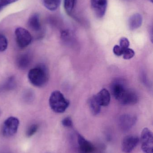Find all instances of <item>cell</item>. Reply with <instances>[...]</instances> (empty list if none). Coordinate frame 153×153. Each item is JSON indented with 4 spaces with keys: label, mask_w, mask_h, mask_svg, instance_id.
I'll return each instance as SVG.
<instances>
[{
    "label": "cell",
    "mask_w": 153,
    "mask_h": 153,
    "mask_svg": "<svg viewBox=\"0 0 153 153\" xmlns=\"http://www.w3.org/2000/svg\"><path fill=\"white\" fill-rule=\"evenodd\" d=\"M151 1H152V0H151Z\"/></svg>",
    "instance_id": "obj_28"
},
{
    "label": "cell",
    "mask_w": 153,
    "mask_h": 153,
    "mask_svg": "<svg viewBox=\"0 0 153 153\" xmlns=\"http://www.w3.org/2000/svg\"><path fill=\"white\" fill-rule=\"evenodd\" d=\"M16 81L14 76H10L0 87V91L12 90L16 86Z\"/></svg>",
    "instance_id": "obj_17"
},
{
    "label": "cell",
    "mask_w": 153,
    "mask_h": 153,
    "mask_svg": "<svg viewBox=\"0 0 153 153\" xmlns=\"http://www.w3.org/2000/svg\"><path fill=\"white\" fill-rule=\"evenodd\" d=\"M141 148L144 153H153V137L152 132L147 128L143 129L141 133Z\"/></svg>",
    "instance_id": "obj_3"
},
{
    "label": "cell",
    "mask_w": 153,
    "mask_h": 153,
    "mask_svg": "<svg viewBox=\"0 0 153 153\" xmlns=\"http://www.w3.org/2000/svg\"><path fill=\"white\" fill-rule=\"evenodd\" d=\"M127 89L125 83L121 79H117L113 82L111 85V92L113 96L117 100H119Z\"/></svg>",
    "instance_id": "obj_10"
},
{
    "label": "cell",
    "mask_w": 153,
    "mask_h": 153,
    "mask_svg": "<svg viewBox=\"0 0 153 153\" xmlns=\"http://www.w3.org/2000/svg\"><path fill=\"white\" fill-rule=\"evenodd\" d=\"M137 118L134 115L125 114L119 117V126L121 130L127 131L131 129L136 123Z\"/></svg>",
    "instance_id": "obj_6"
},
{
    "label": "cell",
    "mask_w": 153,
    "mask_h": 153,
    "mask_svg": "<svg viewBox=\"0 0 153 153\" xmlns=\"http://www.w3.org/2000/svg\"><path fill=\"white\" fill-rule=\"evenodd\" d=\"M28 25L31 30L35 32H39L41 29V25L39 14L34 13L29 18Z\"/></svg>",
    "instance_id": "obj_12"
},
{
    "label": "cell",
    "mask_w": 153,
    "mask_h": 153,
    "mask_svg": "<svg viewBox=\"0 0 153 153\" xmlns=\"http://www.w3.org/2000/svg\"><path fill=\"white\" fill-rule=\"evenodd\" d=\"M0 114H1V112H0Z\"/></svg>",
    "instance_id": "obj_29"
},
{
    "label": "cell",
    "mask_w": 153,
    "mask_h": 153,
    "mask_svg": "<svg viewBox=\"0 0 153 153\" xmlns=\"http://www.w3.org/2000/svg\"><path fill=\"white\" fill-rule=\"evenodd\" d=\"M89 106L93 115H98L100 112L101 106L98 102L96 95H93L90 98L89 100Z\"/></svg>",
    "instance_id": "obj_16"
},
{
    "label": "cell",
    "mask_w": 153,
    "mask_h": 153,
    "mask_svg": "<svg viewBox=\"0 0 153 153\" xmlns=\"http://www.w3.org/2000/svg\"><path fill=\"white\" fill-rule=\"evenodd\" d=\"M118 101L123 105H134L138 102V95L134 91L127 88Z\"/></svg>",
    "instance_id": "obj_9"
},
{
    "label": "cell",
    "mask_w": 153,
    "mask_h": 153,
    "mask_svg": "<svg viewBox=\"0 0 153 153\" xmlns=\"http://www.w3.org/2000/svg\"><path fill=\"white\" fill-rule=\"evenodd\" d=\"M62 124L63 126L66 127H71L73 126L72 119L69 117H66L63 119L62 120Z\"/></svg>",
    "instance_id": "obj_24"
},
{
    "label": "cell",
    "mask_w": 153,
    "mask_h": 153,
    "mask_svg": "<svg viewBox=\"0 0 153 153\" xmlns=\"http://www.w3.org/2000/svg\"><path fill=\"white\" fill-rule=\"evenodd\" d=\"M16 42L19 47L25 48L29 45L32 41L31 34L28 30L22 27H18L15 30Z\"/></svg>",
    "instance_id": "obj_5"
},
{
    "label": "cell",
    "mask_w": 153,
    "mask_h": 153,
    "mask_svg": "<svg viewBox=\"0 0 153 153\" xmlns=\"http://www.w3.org/2000/svg\"><path fill=\"white\" fill-rule=\"evenodd\" d=\"M123 58L125 60H129L133 58L135 55V52L133 49L127 48L123 52Z\"/></svg>",
    "instance_id": "obj_22"
},
{
    "label": "cell",
    "mask_w": 153,
    "mask_h": 153,
    "mask_svg": "<svg viewBox=\"0 0 153 153\" xmlns=\"http://www.w3.org/2000/svg\"><path fill=\"white\" fill-rule=\"evenodd\" d=\"M49 77L48 71L44 65H40L30 70L28 78L31 83L37 87H42L47 82Z\"/></svg>",
    "instance_id": "obj_1"
},
{
    "label": "cell",
    "mask_w": 153,
    "mask_h": 153,
    "mask_svg": "<svg viewBox=\"0 0 153 153\" xmlns=\"http://www.w3.org/2000/svg\"><path fill=\"white\" fill-rule=\"evenodd\" d=\"M140 142L138 137L135 135H128L125 137L122 142V151L125 153L132 152Z\"/></svg>",
    "instance_id": "obj_7"
},
{
    "label": "cell",
    "mask_w": 153,
    "mask_h": 153,
    "mask_svg": "<svg viewBox=\"0 0 153 153\" xmlns=\"http://www.w3.org/2000/svg\"><path fill=\"white\" fill-rule=\"evenodd\" d=\"M8 40L5 36L0 34V52H4L8 47Z\"/></svg>",
    "instance_id": "obj_20"
},
{
    "label": "cell",
    "mask_w": 153,
    "mask_h": 153,
    "mask_svg": "<svg viewBox=\"0 0 153 153\" xmlns=\"http://www.w3.org/2000/svg\"><path fill=\"white\" fill-rule=\"evenodd\" d=\"M113 53L116 56H121L123 55L124 50L119 46L116 45L113 48Z\"/></svg>",
    "instance_id": "obj_25"
},
{
    "label": "cell",
    "mask_w": 153,
    "mask_h": 153,
    "mask_svg": "<svg viewBox=\"0 0 153 153\" xmlns=\"http://www.w3.org/2000/svg\"><path fill=\"white\" fill-rule=\"evenodd\" d=\"M19 121L17 118L11 117L4 122L2 126L3 135L5 137H11L14 135L18 131Z\"/></svg>",
    "instance_id": "obj_4"
},
{
    "label": "cell",
    "mask_w": 153,
    "mask_h": 153,
    "mask_svg": "<svg viewBox=\"0 0 153 153\" xmlns=\"http://www.w3.org/2000/svg\"><path fill=\"white\" fill-rule=\"evenodd\" d=\"M96 96L101 106L106 107L109 104L110 101V94L107 89H102Z\"/></svg>",
    "instance_id": "obj_13"
},
{
    "label": "cell",
    "mask_w": 153,
    "mask_h": 153,
    "mask_svg": "<svg viewBox=\"0 0 153 153\" xmlns=\"http://www.w3.org/2000/svg\"><path fill=\"white\" fill-rule=\"evenodd\" d=\"M75 0H64V7L66 13L71 14L75 4Z\"/></svg>",
    "instance_id": "obj_19"
},
{
    "label": "cell",
    "mask_w": 153,
    "mask_h": 153,
    "mask_svg": "<svg viewBox=\"0 0 153 153\" xmlns=\"http://www.w3.org/2000/svg\"><path fill=\"white\" fill-rule=\"evenodd\" d=\"M69 101L63 94L58 91L53 92L49 99V104L51 109L56 113H63L69 106Z\"/></svg>",
    "instance_id": "obj_2"
},
{
    "label": "cell",
    "mask_w": 153,
    "mask_h": 153,
    "mask_svg": "<svg viewBox=\"0 0 153 153\" xmlns=\"http://www.w3.org/2000/svg\"><path fill=\"white\" fill-rule=\"evenodd\" d=\"M77 142L79 153H91L94 151V146L80 134H77Z\"/></svg>",
    "instance_id": "obj_11"
},
{
    "label": "cell",
    "mask_w": 153,
    "mask_h": 153,
    "mask_svg": "<svg viewBox=\"0 0 153 153\" xmlns=\"http://www.w3.org/2000/svg\"><path fill=\"white\" fill-rule=\"evenodd\" d=\"M143 17L140 13H136L131 15L128 20V26L131 30L137 29L142 26Z\"/></svg>",
    "instance_id": "obj_14"
},
{
    "label": "cell",
    "mask_w": 153,
    "mask_h": 153,
    "mask_svg": "<svg viewBox=\"0 0 153 153\" xmlns=\"http://www.w3.org/2000/svg\"><path fill=\"white\" fill-rule=\"evenodd\" d=\"M93 10L97 18H102L106 13L107 5V0H90Z\"/></svg>",
    "instance_id": "obj_8"
},
{
    "label": "cell",
    "mask_w": 153,
    "mask_h": 153,
    "mask_svg": "<svg viewBox=\"0 0 153 153\" xmlns=\"http://www.w3.org/2000/svg\"><path fill=\"white\" fill-rule=\"evenodd\" d=\"M31 58L28 54L25 53L20 55L16 61V64L19 69L25 70L29 66L31 63Z\"/></svg>",
    "instance_id": "obj_15"
},
{
    "label": "cell",
    "mask_w": 153,
    "mask_h": 153,
    "mask_svg": "<svg viewBox=\"0 0 153 153\" xmlns=\"http://www.w3.org/2000/svg\"><path fill=\"white\" fill-rule=\"evenodd\" d=\"M38 126L37 124H33L29 127L26 132V135L28 137H30L34 135L38 129Z\"/></svg>",
    "instance_id": "obj_21"
},
{
    "label": "cell",
    "mask_w": 153,
    "mask_h": 153,
    "mask_svg": "<svg viewBox=\"0 0 153 153\" xmlns=\"http://www.w3.org/2000/svg\"><path fill=\"white\" fill-rule=\"evenodd\" d=\"M1 1H2V0H0V2H1Z\"/></svg>",
    "instance_id": "obj_27"
},
{
    "label": "cell",
    "mask_w": 153,
    "mask_h": 153,
    "mask_svg": "<svg viewBox=\"0 0 153 153\" xmlns=\"http://www.w3.org/2000/svg\"><path fill=\"white\" fill-rule=\"evenodd\" d=\"M129 45H130V43L129 40L126 38L123 37L120 39L119 46L123 49L124 51L129 48Z\"/></svg>",
    "instance_id": "obj_23"
},
{
    "label": "cell",
    "mask_w": 153,
    "mask_h": 153,
    "mask_svg": "<svg viewBox=\"0 0 153 153\" xmlns=\"http://www.w3.org/2000/svg\"><path fill=\"white\" fill-rule=\"evenodd\" d=\"M61 0H43L45 7L50 11H54L60 5Z\"/></svg>",
    "instance_id": "obj_18"
},
{
    "label": "cell",
    "mask_w": 153,
    "mask_h": 153,
    "mask_svg": "<svg viewBox=\"0 0 153 153\" xmlns=\"http://www.w3.org/2000/svg\"><path fill=\"white\" fill-rule=\"evenodd\" d=\"M18 1L19 0H2L0 2V10H1L3 7L7 6L8 4L15 2Z\"/></svg>",
    "instance_id": "obj_26"
}]
</instances>
